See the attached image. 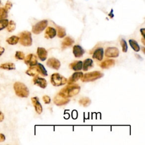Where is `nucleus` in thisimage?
Listing matches in <instances>:
<instances>
[{
    "label": "nucleus",
    "mask_w": 145,
    "mask_h": 145,
    "mask_svg": "<svg viewBox=\"0 0 145 145\" xmlns=\"http://www.w3.org/2000/svg\"><path fill=\"white\" fill-rule=\"evenodd\" d=\"M104 56V49L102 48H99L96 49L93 53L92 58L98 61H102Z\"/></svg>",
    "instance_id": "nucleus-17"
},
{
    "label": "nucleus",
    "mask_w": 145,
    "mask_h": 145,
    "mask_svg": "<svg viewBox=\"0 0 145 145\" xmlns=\"http://www.w3.org/2000/svg\"><path fill=\"white\" fill-rule=\"evenodd\" d=\"M8 17V12L4 8H0V20Z\"/></svg>",
    "instance_id": "nucleus-31"
},
{
    "label": "nucleus",
    "mask_w": 145,
    "mask_h": 145,
    "mask_svg": "<svg viewBox=\"0 0 145 145\" xmlns=\"http://www.w3.org/2000/svg\"><path fill=\"white\" fill-rule=\"evenodd\" d=\"M48 23L47 20H43L39 22L32 27V32L36 35L40 34L46 29L48 26Z\"/></svg>",
    "instance_id": "nucleus-6"
},
{
    "label": "nucleus",
    "mask_w": 145,
    "mask_h": 145,
    "mask_svg": "<svg viewBox=\"0 0 145 145\" xmlns=\"http://www.w3.org/2000/svg\"><path fill=\"white\" fill-rule=\"evenodd\" d=\"M56 30L52 27H48L47 28L45 32V37L47 39H53L56 35Z\"/></svg>",
    "instance_id": "nucleus-16"
},
{
    "label": "nucleus",
    "mask_w": 145,
    "mask_h": 145,
    "mask_svg": "<svg viewBox=\"0 0 145 145\" xmlns=\"http://www.w3.org/2000/svg\"><path fill=\"white\" fill-rule=\"evenodd\" d=\"M9 23V21L8 19H1L0 20V31L4 29L5 28L8 26Z\"/></svg>",
    "instance_id": "nucleus-30"
},
{
    "label": "nucleus",
    "mask_w": 145,
    "mask_h": 145,
    "mask_svg": "<svg viewBox=\"0 0 145 145\" xmlns=\"http://www.w3.org/2000/svg\"><path fill=\"white\" fill-rule=\"evenodd\" d=\"M72 52H73V54L75 57L79 58L83 56V55L85 53V51L80 46L75 45L73 47Z\"/></svg>",
    "instance_id": "nucleus-14"
},
{
    "label": "nucleus",
    "mask_w": 145,
    "mask_h": 145,
    "mask_svg": "<svg viewBox=\"0 0 145 145\" xmlns=\"http://www.w3.org/2000/svg\"><path fill=\"white\" fill-rule=\"evenodd\" d=\"M67 79L62 76L58 73H54L51 75V83L54 86L58 87V86H63L67 83Z\"/></svg>",
    "instance_id": "nucleus-5"
},
{
    "label": "nucleus",
    "mask_w": 145,
    "mask_h": 145,
    "mask_svg": "<svg viewBox=\"0 0 145 145\" xmlns=\"http://www.w3.org/2000/svg\"><path fill=\"white\" fill-rule=\"evenodd\" d=\"M34 83L42 88H46L47 86V82L46 79L39 77L38 76L34 77L33 79Z\"/></svg>",
    "instance_id": "nucleus-11"
},
{
    "label": "nucleus",
    "mask_w": 145,
    "mask_h": 145,
    "mask_svg": "<svg viewBox=\"0 0 145 145\" xmlns=\"http://www.w3.org/2000/svg\"><path fill=\"white\" fill-rule=\"evenodd\" d=\"M3 120H4V115L2 112H0V122L3 121Z\"/></svg>",
    "instance_id": "nucleus-37"
},
{
    "label": "nucleus",
    "mask_w": 145,
    "mask_h": 145,
    "mask_svg": "<svg viewBox=\"0 0 145 145\" xmlns=\"http://www.w3.org/2000/svg\"><path fill=\"white\" fill-rule=\"evenodd\" d=\"M93 67V61L91 58H87L85 60L82 64V69L83 71H86L90 69Z\"/></svg>",
    "instance_id": "nucleus-18"
},
{
    "label": "nucleus",
    "mask_w": 145,
    "mask_h": 145,
    "mask_svg": "<svg viewBox=\"0 0 145 145\" xmlns=\"http://www.w3.org/2000/svg\"><path fill=\"white\" fill-rule=\"evenodd\" d=\"M142 49H143V53H144V47H143V48H142Z\"/></svg>",
    "instance_id": "nucleus-43"
},
{
    "label": "nucleus",
    "mask_w": 145,
    "mask_h": 145,
    "mask_svg": "<svg viewBox=\"0 0 145 145\" xmlns=\"http://www.w3.org/2000/svg\"><path fill=\"white\" fill-rule=\"evenodd\" d=\"M103 75H104V74L101 71H94L83 75V77L81 79L83 82H93L97 80L98 79L101 78L103 77Z\"/></svg>",
    "instance_id": "nucleus-3"
},
{
    "label": "nucleus",
    "mask_w": 145,
    "mask_h": 145,
    "mask_svg": "<svg viewBox=\"0 0 145 145\" xmlns=\"http://www.w3.org/2000/svg\"><path fill=\"white\" fill-rule=\"evenodd\" d=\"M113 9H112L111 11H110V13L108 14V15L110 16V18H113L114 17V14H113Z\"/></svg>",
    "instance_id": "nucleus-40"
},
{
    "label": "nucleus",
    "mask_w": 145,
    "mask_h": 145,
    "mask_svg": "<svg viewBox=\"0 0 145 145\" xmlns=\"http://www.w3.org/2000/svg\"><path fill=\"white\" fill-rule=\"evenodd\" d=\"M15 58L16 59L20 60H24L25 58V54H24V53L22 52L17 51L15 53Z\"/></svg>",
    "instance_id": "nucleus-32"
},
{
    "label": "nucleus",
    "mask_w": 145,
    "mask_h": 145,
    "mask_svg": "<svg viewBox=\"0 0 145 145\" xmlns=\"http://www.w3.org/2000/svg\"><path fill=\"white\" fill-rule=\"evenodd\" d=\"M5 140V136L3 134H0V142H2Z\"/></svg>",
    "instance_id": "nucleus-36"
},
{
    "label": "nucleus",
    "mask_w": 145,
    "mask_h": 145,
    "mask_svg": "<svg viewBox=\"0 0 145 145\" xmlns=\"http://www.w3.org/2000/svg\"><path fill=\"white\" fill-rule=\"evenodd\" d=\"M74 43V40L70 37H65L64 40H63V43H62V45H61L62 48L64 49H65V48H66L67 47H70Z\"/></svg>",
    "instance_id": "nucleus-21"
},
{
    "label": "nucleus",
    "mask_w": 145,
    "mask_h": 145,
    "mask_svg": "<svg viewBox=\"0 0 145 145\" xmlns=\"http://www.w3.org/2000/svg\"><path fill=\"white\" fill-rule=\"evenodd\" d=\"M140 31H141V34H142V35L143 36V37L145 38V35H144V31H145V29H141L140 30Z\"/></svg>",
    "instance_id": "nucleus-39"
},
{
    "label": "nucleus",
    "mask_w": 145,
    "mask_h": 145,
    "mask_svg": "<svg viewBox=\"0 0 145 145\" xmlns=\"http://www.w3.org/2000/svg\"><path fill=\"white\" fill-rule=\"evenodd\" d=\"M37 54L38 57L39 58V59L44 61L47 59V56H48V52L47 50L44 48L41 47H38L37 50Z\"/></svg>",
    "instance_id": "nucleus-15"
},
{
    "label": "nucleus",
    "mask_w": 145,
    "mask_h": 145,
    "mask_svg": "<svg viewBox=\"0 0 145 145\" xmlns=\"http://www.w3.org/2000/svg\"><path fill=\"white\" fill-rule=\"evenodd\" d=\"M12 3L11 2H10V1H8L7 2V3H6V5H5V9L6 10L7 12H8V11H9L10 9L12 8Z\"/></svg>",
    "instance_id": "nucleus-35"
},
{
    "label": "nucleus",
    "mask_w": 145,
    "mask_h": 145,
    "mask_svg": "<svg viewBox=\"0 0 145 145\" xmlns=\"http://www.w3.org/2000/svg\"><path fill=\"white\" fill-rule=\"evenodd\" d=\"M129 42L130 47L132 48V49L134 51H136V52L140 51V46L136 40H133V39H130V40H129Z\"/></svg>",
    "instance_id": "nucleus-26"
},
{
    "label": "nucleus",
    "mask_w": 145,
    "mask_h": 145,
    "mask_svg": "<svg viewBox=\"0 0 145 145\" xmlns=\"http://www.w3.org/2000/svg\"><path fill=\"white\" fill-rule=\"evenodd\" d=\"M7 27V30L9 32H12L13 31H14L15 28H16V24L13 21V20H10V21L9 22L8 26Z\"/></svg>",
    "instance_id": "nucleus-29"
},
{
    "label": "nucleus",
    "mask_w": 145,
    "mask_h": 145,
    "mask_svg": "<svg viewBox=\"0 0 145 145\" xmlns=\"http://www.w3.org/2000/svg\"><path fill=\"white\" fill-rule=\"evenodd\" d=\"M83 72L80 71L74 72L69 79L68 81H67L68 85L73 84L74 83L78 81L79 79H81L83 77Z\"/></svg>",
    "instance_id": "nucleus-13"
},
{
    "label": "nucleus",
    "mask_w": 145,
    "mask_h": 145,
    "mask_svg": "<svg viewBox=\"0 0 145 145\" xmlns=\"http://www.w3.org/2000/svg\"><path fill=\"white\" fill-rule=\"evenodd\" d=\"M83 63L81 61H76L70 65V68L75 71L82 70Z\"/></svg>",
    "instance_id": "nucleus-19"
},
{
    "label": "nucleus",
    "mask_w": 145,
    "mask_h": 145,
    "mask_svg": "<svg viewBox=\"0 0 145 145\" xmlns=\"http://www.w3.org/2000/svg\"><path fill=\"white\" fill-rule=\"evenodd\" d=\"M91 101L90 99L88 98H87V97L83 98L79 100V104L85 107H87L89 106L91 104Z\"/></svg>",
    "instance_id": "nucleus-25"
},
{
    "label": "nucleus",
    "mask_w": 145,
    "mask_h": 145,
    "mask_svg": "<svg viewBox=\"0 0 145 145\" xmlns=\"http://www.w3.org/2000/svg\"><path fill=\"white\" fill-rule=\"evenodd\" d=\"M14 89L16 95L20 98H27L30 91L27 86L22 82H16L14 85Z\"/></svg>",
    "instance_id": "nucleus-2"
},
{
    "label": "nucleus",
    "mask_w": 145,
    "mask_h": 145,
    "mask_svg": "<svg viewBox=\"0 0 145 145\" xmlns=\"http://www.w3.org/2000/svg\"><path fill=\"white\" fill-rule=\"evenodd\" d=\"M115 64V62L113 60H107L102 63L100 65V66L102 69H109L113 66Z\"/></svg>",
    "instance_id": "nucleus-20"
},
{
    "label": "nucleus",
    "mask_w": 145,
    "mask_h": 145,
    "mask_svg": "<svg viewBox=\"0 0 145 145\" xmlns=\"http://www.w3.org/2000/svg\"><path fill=\"white\" fill-rule=\"evenodd\" d=\"M120 44H121V47H122V52H124V53L127 52V44L126 41L125 40H124V39H122L121 40Z\"/></svg>",
    "instance_id": "nucleus-33"
},
{
    "label": "nucleus",
    "mask_w": 145,
    "mask_h": 145,
    "mask_svg": "<svg viewBox=\"0 0 145 145\" xmlns=\"http://www.w3.org/2000/svg\"><path fill=\"white\" fill-rule=\"evenodd\" d=\"M0 4H1V1H0Z\"/></svg>",
    "instance_id": "nucleus-44"
},
{
    "label": "nucleus",
    "mask_w": 145,
    "mask_h": 145,
    "mask_svg": "<svg viewBox=\"0 0 145 145\" xmlns=\"http://www.w3.org/2000/svg\"><path fill=\"white\" fill-rule=\"evenodd\" d=\"M145 40H144V37H143L142 38V42L143 43V44L144 45H144H145Z\"/></svg>",
    "instance_id": "nucleus-41"
},
{
    "label": "nucleus",
    "mask_w": 145,
    "mask_h": 145,
    "mask_svg": "<svg viewBox=\"0 0 145 145\" xmlns=\"http://www.w3.org/2000/svg\"><path fill=\"white\" fill-rule=\"evenodd\" d=\"M43 100L44 102L46 103V104H49L51 102V98L49 96H48V95H44L43 97Z\"/></svg>",
    "instance_id": "nucleus-34"
},
{
    "label": "nucleus",
    "mask_w": 145,
    "mask_h": 145,
    "mask_svg": "<svg viewBox=\"0 0 145 145\" xmlns=\"http://www.w3.org/2000/svg\"><path fill=\"white\" fill-rule=\"evenodd\" d=\"M19 37L16 36H12V37H10L8 38V39L6 40V41L8 42V44L10 45H15L19 41Z\"/></svg>",
    "instance_id": "nucleus-28"
},
{
    "label": "nucleus",
    "mask_w": 145,
    "mask_h": 145,
    "mask_svg": "<svg viewBox=\"0 0 145 145\" xmlns=\"http://www.w3.org/2000/svg\"><path fill=\"white\" fill-rule=\"evenodd\" d=\"M0 68L2 69H5V70H15V65L13 63H5L2 64L0 65Z\"/></svg>",
    "instance_id": "nucleus-24"
},
{
    "label": "nucleus",
    "mask_w": 145,
    "mask_h": 145,
    "mask_svg": "<svg viewBox=\"0 0 145 145\" xmlns=\"http://www.w3.org/2000/svg\"><path fill=\"white\" fill-rule=\"evenodd\" d=\"M24 60L25 63L30 66H36L37 64V57L34 54H29Z\"/></svg>",
    "instance_id": "nucleus-8"
},
{
    "label": "nucleus",
    "mask_w": 145,
    "mask_h": 145,
    "mask_svg": "<svg viewBox=\"0 0 145 145\" xmlns=\"http://www.w3.org/2000/svg\"><path fill=\"white\" fill-rule=\"evenodd\" d=\"M80 90L81 87L78 85L70 84L62 88L58 94L64 98H69L77 95L80 91Z\"/></svg>",
    "instance_id": "nucleus-1"
},
{
    "label": "nucleus",
    "mask_w": 145,
    "mask_h": 145,
    "mask_svg": "<svg viewBox=\"0 0 145 145\" xmlns=\"http://www.w3.org/2000/svg\"><path fill=\"white\" fill-rule=\"evenodd\" d=\"M47 65L52 69L58 70L61 66L60 61L55 58H51L47 62Z\"/></svg>",
    "instance_id": "nucleus-9"
},
{
    "label": "nucleus",
    "mask_w": 145,
    "mask_h": 145,
    "mask_svg": "<svg viewBox=\"0 0 145 145\" xmlns=\"http://www.w3.org/2000/svg\"><path fill=\"white\" fill-rule=\"evenodd\" d=\"M26 73L31 77H36V76L39 75V72L37 70V68L36 66H30V68L26 71Z\"/></svg>",
    "instance_id": "nucleus-23"
},
{
    "label": "nucleus",
    "mask_w": 145,
    "mask_h": 145,
    "mask_svg": "<svg viewBox=\"0 0 145 145\" xmlns=\"http://www.w3.org/2000/svg\"><path fill=\"white\" fill-rule=\"evenodd\" d=\"M31 101L34 107H35V111L39 115H40L43 112V108L39 102V99L37 97H34L31 98Z\"/></svg>",
    "instance_id": "nucleus-12"
},
{
    "label": "nucleus",
    "mask_w": 145,
    "mask_h": 145,
    "mask_svg": "<svg viewBox=\"0 0 145 145\" xmlns=\"http://www.w3.org/2000/svg\"><path fill=\"white\" fill-rule=\"evenodd\" d=\"M69 102H70V100L68 98H64L58 94L55 96L53 100L54 103L57 106H62V105H65L68 104Z\"/></svg>",
    "instance_id": "nucleus-10"
},
{
    "label": "nucleus",
    "mask_w": 145,
    "mask_h": 145,
    "mask_svg": "<svg viewBox=\"0 0 145 145\" xmlns=\"http://www.w3.org/2000/svg\"><path fill=\"white\" fill-rule=\"evenodd\" d=\"M19 41L20 44L23 46H31L32 44L31 34L29 31H24L20 33Z\"/></svg>",
    "instance_id": "nucleus-4"
},
{
    "label": "nucleus",
    "mask_w": 145,
    "mask_h": 145,
    "mask_svg": "<svg viewBox=\"0 0 145 145\" xmlns=\"http://www.w3.org/2000/svg\"><path fill=\"white\" fill-rule=\"evenodd\" d=\"M5 52V48H3L2 47H0V56L3 53V52Z\"/></svg>",
    "instance_id": "nucleus-38"
},
{
    "label": "nucleus",
    "mask_w": 145,
    "mask_h": 145,
    "mask_svg": "<svg viewBox=\"0 0 145 145\" xmlns=\"http://www.w3.org/2000/svg\"><path fill=\"white\" fill-rule=\"evenodd\" d=\"M56 29L58 37L63 38L66 36V31H65V29L63 28V27L56 26Z\"/></svg>",
    "instance_id": "nucleus-27"
},
{
    "label": "nucleus",
    "mask_w": 145,
    "mask_h": 145,
    "mask_svg": "<svg viewBox=\"0 0 145 145\" xmlns=\"http://www.w3.org/2000/svg\"><path fill=\"white\" fill-rule=\"evenodd\" d=\"M136 56L138 58H141V57H140V56H139L138 54H136Z\"/></svg>",
    "instance_id": "nucleus-42"
},
{
    "label": "nucleus",
    "mask_w": 145,
    "mask_h": 145,
    "mask_svg": "<svg viewBox=\"0 0 145 145\" xmlns=\"http://www.w3.org/2000/svg\"><path fill=\"white\" fill-rule=\"evenodd\" d=\"M36 67L37 68V70L39 74L43 76V77H46V76L48 75L47 71L42 64L40 63H37V65H36Z\"/></svg>",
    "instance_id": "nucleus-22"
},
{
    "label": "nucleus",
    "mask_w": 145,
    "mask_h": 145,
    "mask_svg": "<svg viewBox=\"0 0 145 145\" xmlns=\"http://www.w3.org/2000/svg\"><path fill=\"white\" fill-rule=\"evenodd\" d=\"M105 56L107 57L116 58L119 56V50L116 47H109L105 51Z\"/></svg>",
    "instance_id": "nucleus-7"
}]
</instances>
